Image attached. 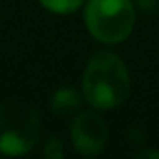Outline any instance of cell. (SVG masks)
I'll return each mask as SVG.
<instances>
[{
  "instance_id": "cell-1",
  "label": "cell",
  "mask_w": 159,
  "mask_h": 159,
  "mask_svg": "<svg viewBox=\"0 0 159 159\" xmlns=\"http://www.w3.org/2000/svg\"><path fill=\"white\" fill-rule=\"evenodd\" d=\"M129 71L120 56L101 51L88 60L83 75V96L99 111H109L124 103L129 96Z\"/></svg>"
},
{
  "instance_id": "cell-5",
  "label": "cell",
  "mask_w": 159,
  "mask_h": 159,
  "mask_svg": "<svg viewBox=\"0 0 159 159\" xmlns=\"http://www.w3.org/2000/svg\"><path fill=\"white\" fill-rule=\"evenodd\" d=\"M83 103V96L73 88H60L51 98V111L56 116L73 114Z\"/></svg>"
},
{
  "instance_id": "cell-7",
  "label": "cell",
  "mask_w": 159,
  "mask_h": 159,
  "mask_svg": "<svg viewBox=\"0 0 159 159\" xmlns=\"http://www.w3.org/2000/svg\"><path fill=\"white\" fill-rule=\"evenodd\" d=\"M43 153H45V157H49V159H60V157H64V144H62V140L56 139V137L49 139L47 144H45Z\"/></svg>"
},
{
  "instance_id": "cell-2",
  "label": "cell",
  "mask_w": 159,
  "mask_h": 159,
  "mask_svg": "<svg viewBox=\"0 0 159 159\" xmlns=\"http://www.w3.org/2000/svg\"><path fill=\"white\" fill-rule=\"evenodd\" d=\"M41 125L38 112L17 99L0 105V153L23 155L39 140Z\"/></svg>"
},
{
  "instance_id": "cell-8",
  "label": "cell",
  "mask_w": 159,
  "mask_h": 159,
  "mask_svg": "<svg viewBox=\"0 0 159 159\" xmlns=\"http://www.w3.org/2000/svg\"><path fill=\"white\" fill-rule=\"evenodd\" d=\"M135 2H137V6H139L140 10H144V11H153L155 6H157V0H135Z\"/></svg>"
},
{
  "instance_id": "cell-9",
  "label": "cell",
  "mask_w": 159,
  "mask_h": 159,
  "mask_svg": "<svg viewBox=\"0 0 159 159\" xmlns=\"http://www.w3.org/2000/svg\"><path fill=\"white\" fill-rule=\"evenodd\" d=\"M139 157H157V159H159V152H155V150H146V152L139 153Z\"/></svg>"
},
{
  "instance_id": "cell-4",
  "label": "cell",
  "mask_w": 159,
  "mask_h": 159,
  "mask_svg": "<svg viewBox=\"0 0 159 159\" xmlns=\"http://www.w3.org/2000/svg\"><path fill=\"white\" fill-rule=\"evenodd\" d=\"M107 124L96 112H81L71 122L73 148L83 155H98L107 144Z\"/></svg>"
},
{
  "instance_id": "cell-3",
  "label": "cell",
  "mask_w": 159,
  "mask_h": 159,
  "mask_svg": "<svg viewBox=\"0 0 159 159\" xmlns=\"http://www.w3.org/2000/svg\"><path fill=\"white\" fill-rule=\"evenodd\" d=\"M84 23L98 41L122 43L133 32L135 6L131 0H88Z\"/></svg>"
},
{
  "instance_id": "cell-6",
  "label": "cell",
  "mask_w": 159,
  "mask_h": 159,
  "mask_svg": "<svg viewBox=\"0 0 159 159\" xmlns=\"http://www.w3.org/2000/svg\"><path fill=\"white\" fill-rule=\"evenodd\" d=\"M39 4L52 11V13H58V15H67V13H73L77 11L84 4V0H39Z\"/></svg>"
}]
</instances>
